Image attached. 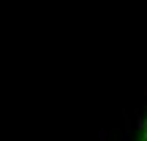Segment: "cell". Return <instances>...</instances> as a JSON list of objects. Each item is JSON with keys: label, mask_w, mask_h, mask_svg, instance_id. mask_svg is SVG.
<instances>
[{"label": "cell", "mask_w": 147, "mask_h": 141, "mask_svg": "<svg viewBox=\"0 0 147 141\" xmlns=\"http://www.w3.org/2000/svg\"><path fill=\"white\" fill-rule=\"evenodd\" d=\"M139 128H142V136H139V141H147V120H142V125H139Z\"/></svg>", "instance_id": "1"}, {"label": "cell", "mask_w": 147, "mask_h": 141, "mask_svg": "<svg viewBox=\"0 0 147 141\" xmlns=\"http://www.w3.org/2000/svg\"><path fill=\"white\" fill-rule=\"evenodd\" d=\"M98 138H101V141H106V130H101V133H98Z\"/></svg>", "instance_id": "2"}]
</instances>
